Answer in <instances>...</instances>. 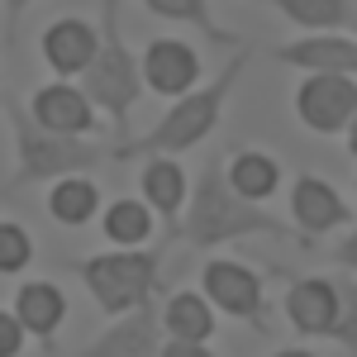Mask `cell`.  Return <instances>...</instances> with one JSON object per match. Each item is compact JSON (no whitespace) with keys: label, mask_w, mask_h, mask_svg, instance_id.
I'll use <instances>...</instances> for the list:
<instances>
[{"label":"cell","mask_w":357,"mask_h":357,"mask_svg":"<svg viewBox=\"0 0 357 357\" xmlns=\"http://www.w3.org/2000/svg\"><path fill=\"white\" fill-rule=\"evenodd\" d=\"M229 158L224 153H210L200 176L191 186V200H186V215H181V238L200 252L224 243H238V238H301L291 224H281L276 215H267L262 205H252L229 186Z\"/></svg>","instance_id":"cell-1"},{"label":"cell","mask_w":357,"mask_h":357,"mask_svg":"<svg viewBox=\"0 0 357 357\" xmlns=\"http://www.w3.org/2000/svg\"><path fill=\"white\" fill-rule=\"evenodd\" d=\"M248 48H234V57L220 67V77H210L205 86H195L191 96H181V100H172V110L148 129V134L138 138H124L119 148H114V158L119 162H134V158H176V153H191L195 143H205V138L215 134V124H220L224 105H229V96H234V86L243 77L248 67Z\"/></svg>","instance_id":"cell-2"},{"label":"cell","mask_w":357,"mask_h":357,"mask_svg":"<svg viewBox=\"0 0 357 357\" xmlns=\"http://www.w3.org/2000/svg\"><path fill=\"white\" fill-rule=\"evenodd\" d=\"M119 5L124 0H100V48L91 57V67L82 72L86 100L110 114L114 129H124V119L143 100V67L129 53V38H124V24H119Z\"/></svg>","instance_id":"cell-3"},{"label":"cell","mask_w":357,"mask_h":357,"mask_svg":"<svg viewBox=\"0 0 357 357\" xmlns=\"http://www.w3.org/2000/svg\"><path fill=\"white\" fill-rule=\"evenodd\" d=\"M10 129H15V158H20V172H15V186H29V181H67V176H86L96 172V162L105 158L91 138H67L43 129L29 105L10 100Z\"/></svg>","instance_id":"cell-4"},{"label":"cell","mask_w":357,"mask_h":357,"mask_svg":"<svg viewBox=\"0 0 357 357\" xmlns=\"http://www.w3.org/2000/svg\"><path fill=\"white\" fill-rule=\"evenodd\" d=\"M158 272H162L158 248H114V252H96V257L77 262V276L86 281L91 301L110 319H124V314H134L143 305H153Z\"/></svg>","instance_id":"cell-5"},{"label":"cell","mask_w":357,"mask_h":357,"mask_svg":"<svg viewBox=\"0 0 357 357\" xmlns=\"http://www.w3.org/2000/svg\"><path fill=\"white\" fill-rule=\"evenodd\" d=\"M357 114V77H333V72H314L296 86V119L310 134H348Z\"/></svg>","instance_id":"cell-6"},{"label":"cell","mask_w":357,"mask_h":357,"mask_svg":"<svg viewBox=\"0 0 357 357\" xmlns=\"http://www.w3.org/2000/svg\"><path fill=\"white\" fill-rule=\"evenodd\" d=\"M205 301L215 305L229 319H243V324H262V272H252L243 262H229V257H215L205 262Z\"/></svg>","instance_id":"cell-7"},{"label":"cell","mask_w":357,"mask_h":357,"mask_svg":"<svg viewBox=\"0 0 357 357\" xmlns=\"http://www.w3.org/2000/svg\"><path fill=\"white\" fill-rule=\"evenodd\" d=\"M291 220H296V234L301 238H324L338 224L353 220V210H348V200L338 195L333 181L314 176V172H301L291 181Z\"/></svg>","instance_id":"cell-8"},{"label":"cell","mask_w":357,"mask_h":357,"mask_svg":"<svg viewBox=\"0 0 357 357\" xmlns=\"http://www.w3.org/2000/svg\"><path fill=\"white\" fill-rule=\"evenodd\" d=\"M138 67H143V86L158 91L162 100H181L200 86V57L181 38H153L148 53L138 57Z\"/></svg>","instance_id":"cell-9"},{"label":"cell","mask_w":357,"mask_h":357,"mask_svg":"<svg viewBox=\"0 0 357 357\" xmlns=\"http://www.w3.org/2000/svg\"><path fill=\"white\" fill-rule=\"evenodd\" d=\"M286 319L305 338H329L338 319V291L333 276H296L286 286Z\"/></svg>","instance_id":"cell-10"},{"label":"cell","mask_w":357,"mask_h":357,"mask_svg":"<svg viewBox=\"0 0 357 357\" xmlns=\"http://www.w3.org/2000/svg\"><path fill=\"white\" fill-rule=\"evenodd\" d=\"M276 62L296 67L305 77H314V72L353 77L357 72V38H343V33H305L296 43H281L276 48Z\"/></svg>","instance_id":"cell-11"},{"label":"cell","mask_w":357,"mask_h":357,"mask_svg":"<svg viewBox=\"0 0 357 357\" xmlns=\"http://www.w3.org/2000/svg\"><path fill=\"white\" fill-rule=\"evenodd\" d=\"M29 114L53 129V134H67V138H86L96 129V110L86 100L82 86H67V82H53V86H38L33 100H29Z\"/></svg>","instance_id":"cell-12"},{"label":"cell","mask_w":357,"mask_h":357,"mask_svg":"<svg viewBox=\"0 0 357 357\" xmlns=\"http://www.w3.org/2000/svg\"><path fill=\"white\" fill-rule=\"evenodd\" d=\"M96 48H100V24H91V20L67 15V20H53L43 29V57L57 77H82Z\"/></svg>","instance_id":"cell-13"},{"label":"cell","mask_w":357,"mask_h":357,"mask_svg":"<svg viewBox=\"0 0 357 357\" xmlns=\"http://www.w3.org/2000/svg\"><path fill=\"white\" fill-rule=\"evenodd\" d=\"M162 353V338H158V310L143 305L134 314L114 319L100 338H91L77 357H158Z\"/></svg>","instance_id":"cell-14"},{"label":"cell","mask_w":357,"mask_h":357,"mask_svg":"<svg viewBox=\"0 0 357 357\" xmlns=\"http://www.w3.org/2000/svg\"><path fill=\"white\" fill-rule=\"evenodd\" d=\"M143 205L153 215H162L167 224L186 215V200H191V186H186V172L176 158H148L143 162Z\"/></svg>","instance_id":"cell-15"},{"label":"cell","mask_w":357,"mask_h":357,"mask_svg":"<svg viewBox=\"0 0 357 357\" xmlns=\"http://www.w3.org/2000/svg\"><path fill=\"white\" fill-rule=\"evenodd\" d=\"M15 319L24 324V333L48 338V348H53V333L67 319V296L57 291L53 281H24L15 291Z\"/></svg>","instance_id":"cell-16"},{"label":"cell","mask_w":357,"mask_h":357,"mask_svg":"<svg viewBox=\"0 0 357 357\" xmlns=\"http://www.w3.org/2000/svg\"><path fill=\"white\" fill-rule=\"evenodd\" d=\"M229 186L243 195V200H252V205H262L267 195L281 191V167H276L272 153H257V148H243V153H234L229 158Z\"/></svg>","instance_id":"cell-17"},{"label":"cell","mask_w":357,"mask_h":357,"mask_svg":"<svg viewBox=\"0 0 357 357\" xmlns=\"http://www.w3.org/2000/svg\"><path fill=\"white\" fill-rule=\"evenodd\" d=\"M167 333L172 338H186V343H205L215 338V305L205 301L200 291H176L167 296Z\"/></svg>","instance_id":"cell-18"},{"label":"cell","mask_w":357,"mask_h":357,"mask_svg":"<svg viewBox=\"0 0 357 357\" xmlns=\"http://www.w3.org/2000/svg\"><path fill=\"white\" fill-rule=\"evenodd\" d=\"M96 210H100V186H96L91 176L53 181V191H48V215H53L57 224H67V229L91 224V220H96Z\"/></svg>","instance_id":"cell-19"},{"label":"cell","mask_w":357,"mask_h":357,"mask_svg":"<svg viewBox=\"0 0 357 357\" xmlns=\"http://www.w3.org/2000/svg\"><path fill=\"white\" fill-rule=\"evenodd\" d=\"M158 20H172V24H191L200 29L210 43H220V48H238V38L229 33V29L215 20V10H210V0H143Z\"/></svg>","instance_id":"cell-20"},{"label":"cell","mask_w":357,"mask_h":357,"mask_svg":"<svg viewBox=\"0 0 357 357\" xmlns=\"http://www.w3.org/2000/svg\"><path fill=\"white\" fill-rule=\"evenodd\" d=\"M100 229H105V238L114 248H143L158 224H153V210L143 200H114L105 210V220H100Z\"/></svg>","instance_id":"cell-21"},{"label":"cell","mask_w":357,"mask_h":357,"mask_svg":"<svg viewBox=\"0 0 357 357\" xmlns=\"http://www.w3.org/2000/svg\"><path fill=\"white\" fill-rule=\"evenodd\" d=\"M272 5L291 24H301L305 33H333V29H343L353 20L348 0H272Z\"/></svg>","instance_id":"cell-22"},{"label":"cell","mask_w":357,"mask_h":357,"mask_svg":"<svg viewBox=\"0 0 357 357\" xmlns=\"http://www.w3.org/2000/svg\"><path fill=\"white\" fill-rule=\"evenodd\" d=\"M333 291H338V319H333V333L348 353L357 357V276L353 272H338L333 276Z\"/></svg>","instance_id":"cell-23"},{"label":"cell","mask_w":357,"mask_h":357,"mask_svg":"<svg viewBox=\"0 0 357 357\" xmlns=\"http://www.w3.org/2000/svg\"><path fill=\"white\" fill-rule=\"evenodd\" d=\"M33 262V238L24 234V224L0 220V276H15Z\"/></svg>","instance_id":"cell-24"},{"label":"cell","mask_w":357,"mask_h":357,"mask_svg":"<svg viewBox=\"0 0 357 357\" xmlns=\"http://www.w3.org/2000/svg\"><path fill=\"white\" fill-rule=\"evenodd\" d=\"M24 353V324L15 319V310H0V357Z\"/></svg>","instance_id":"cell-25"},{"label":"cell","mask_w":357,"mask_h":357,"mask_svg":"<svg viewBox=\"0 0 357 357\" xmlns=\"http://www.w3.org/2000/svg\"><path fill=\"white\" fill-rule=\"evenodd\" d=\"M158 357H215V353H210V343H186V338H167Z\"/></svg>","instance_id":"cell-26"},{"label":"cell","mask_w":357,"mask_h":357,"mask_svg":"<svg viewBox=\"0 0 357 357\" xmlns=\"http://www.w3.org/2000/svg\"><path fill=\"white\" fill-rule=\"evenodd\" d=\"M333 262H338L343 272H353V276H357V229H353V234H348V238H343L338 248H333Z\"/></svg>","instance_id":"cell-27"},{"label":"cell","mask_w":357,"mask_h":357,"mask_svg":"<svg viewBox=\"0 0 357 357\" xmlns=\"http://www.w3.org/2000/svg\"><path fill=\"white\" fill-rule=\"evenodd\" d=\"M29 5H33V0H5V20H10V29L29 15Z\"/></svg>","instance_id":"cell-28"},{"label":"cell","mask_w":357,"mask_h":357,"mask_svg":"<svg viewBox=\"0 0 357 357\" xmlns=\"http://www.w3.org/2000/svg\"><path fill=\"white\" fill-rule=\"evenodd\" d=\"M343 138H348V158L357 162V114H353V124H348V134H343Z\"/></svg>","instance_id":"cell-29"},{"label":"cell","mask_w":357,"mask_h":357,"mask_svg":"<svg viewBox=\"0 0 357 357\" xmlns=\"http://www.w3.org/2000/svg\"><path fill=\"white\" fill-rule=\"evenodd\" d=\"M272 357H314L310 348H281V353H272Z\"/></svg>","instance_id":"cell-30"},{"label":"cell","mask_w":357,"mask_h":357,"mask_svg":"<svg viewBox=\"0 0 357 357\" xmlns=\"http://www.w3.org/2000/svg\"><path fill=\"white\" fill-rule=\"evenodd\" d=\"M0 110H5V100H0Z\"/></svg>","instance_id":"cell-31"}]
</instances>
